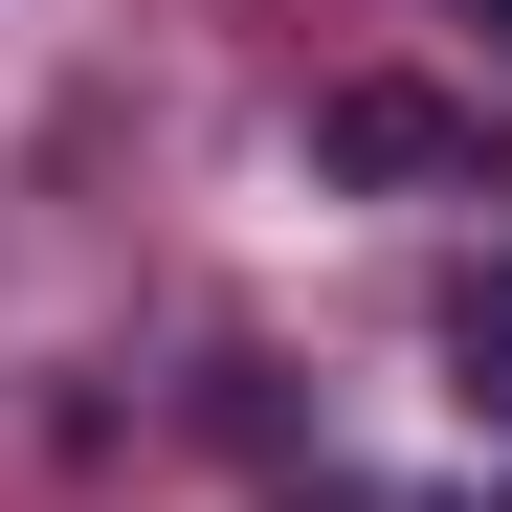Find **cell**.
I'll return each instance as SVG.
<instances>
[{"instance_id":"cell-1","label":"cell","mask_w":512,"mask_h":512,"mask_svg":"<svg viewBox=\"0 0 512 512\" xmlns=\"http://www.w3.org/2000/svg\"><path fill=\"white\" fill-rule=\"evenodd\" d=\"M312 156H334V179H379V201H446V179H490V112H446V90H401V67H357V90L312 112Z\"/></svg>"},{"instance_id":"cell-2","label":"cell","mask_w":512,"mask_h":512,"mask_svg":"<svg viewBox=\"0 0 512 512\" xmlns=\"http://www.w3.org/2000/svg\"><path fill=\"white\" fill-rule=\"evenodd\" d=\"M446 379H468V401L512 423V245H490V268H468V290H446Z\"/></svg>"},{"instance_id":"cell-3","label":"cell","mask_w":512,"mask_h":512,"mask_svg":"<svg viewBox=\"0 0 512 512\" xmlns=\"http://www.w3.org/2000/svg\"><path fill=\"white\" fill-rule=\"evenodd\" d=\"M490 23H512V0H490Z\"/></svg>"}]
</instances>
